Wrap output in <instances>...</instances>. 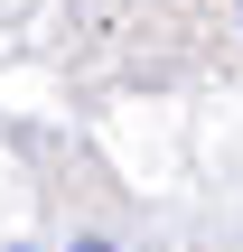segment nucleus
I'll return each mask as SVG.
<instances>
[{"label":"nucleus","instance_id":"nucleus-1","mask_svg":"<svg viewBox=\"0 0 243 252\" xmlns=\"http://www.w3.org/2000/svg\"><path fill=\"white\" fill-rule=\"evenodd\" d=\"M75 252H122V243H103V234H84V243H75Z\"/></svg>","mask_w":243,"mask_h":252},{"label":"nucleus","instance_id":"nucleus-2","mask_svg":"<svg viewBox=\"0 0 243 252\" xmlns=\"http://www.w3.org/2000/svg\"><path fill=\"white\" fill-rule=\"evenodd\" d=\"M19 252H28V243H19Z\"/></svg>","mask_w":243,"mask_h":252}]
</instances>
